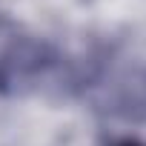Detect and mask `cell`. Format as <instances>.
I'll return each instance as SVG.
<instances>
[{
	"instance_id": "cell-1",
	"label": "cell",
	"mask_w": 146,
	"mask_h": 146,
	"mask_svg": "<svg viewBox=\"0 0 146 146\" xmlns=\"http://www.w3.org/2000/svg\"><path fill=\"white\" fill-rule=\"evenodd\" d=\"M117 146H143V143H137V140H123V143H117Z\"/></svg>"
}]
</instances>
